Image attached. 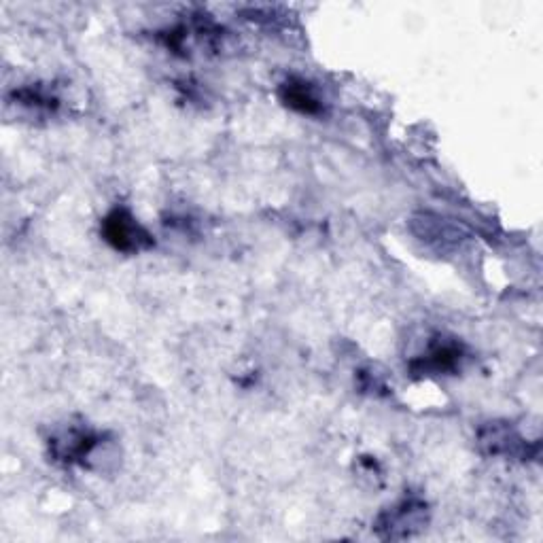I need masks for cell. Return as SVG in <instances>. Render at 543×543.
<instances>
[{"instance_id":"obj_4","label":"cell","mask_w":543,"mask_h":543,"mask_svg":"<svg viewBox=\"0 0 543 543\" xmlns=\"http://www.w3.org/2000/svg\"><path fill=\"white\" fill-rule=\"evenodd\" d=\"M280 100L302 115H319L323 111L321 100L312 92V85L304 79H287L280 87Z\"/></svg>"},{"instance_id":"obj_2","label":"cell","mask_w":543,"mask_h":543,"mask_svg":"<svg viewBox=\"0 0 543 543\" xmlns=\"http://www.w3.org/2000/svg\"><path fill=\"white\" fill-rule=\"evenodd\" d=\"M427 505L418 499H404L397 505L389 507L387 512H382L376 531L387 539H406L420 531L427 524Z\"/></svg>"},{"instance_id":"obj_1","label":"cell","mask_w":543,"mask_h":543,"mask_svg":"<svg viewBox=\"0 0 543 543\" xmlns=\"http://www.w3.org/2000/svg\"><path fill=\"white\" fill-rule=\"evenodd\" d=\"M100 234L109 247L126 255L149 251L155 244L153 236L138 223V219L128 208H113L111 213L102 219Z\"/></svg>"},{"instance_id":"obj_3","label":"cell","mask_w":543,"mask_h":543,"mask_svg":"<svg viewBox=\"0 0 543 543\" xmlns=\"http://www.w3.org/2000/svg\"><path fill=\"white\" fill-rule=\"evenodd\" d=\"M463 359V346L457 342H435L423 357L410 363L414 374H446L454 372Z\"/></svg>"},{"instance_id":"obj_5","label":"cell","mask_w":543,"mask_h":543,"mask_svg":"<svg viewBox=\"0 0 543 543\" xmlns=\"http://www.w3.org/2000/svg\"><path fill=\"white\" fill-rule=\"evenodd\" d=\"M520 437L507 427L488 425L480 431V446L488 454H505V457H516L520 448Z\"/></svg>"}]
</instances>
